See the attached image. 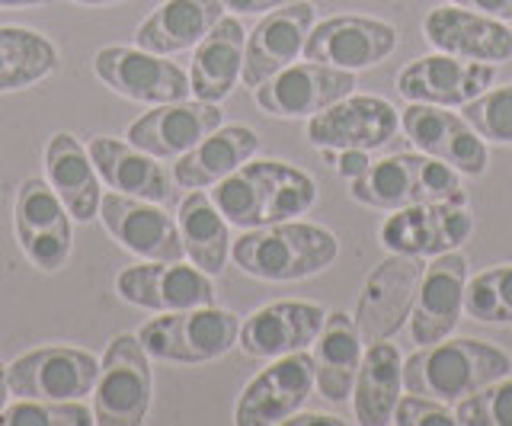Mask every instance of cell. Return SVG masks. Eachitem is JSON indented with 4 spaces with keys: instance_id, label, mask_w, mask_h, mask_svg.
<instances>
[{
    "instance_id": "6da1fadb",
    "label": "cell",
    "mask_w": 512,
    "mask_h": 426,
    "mask_svg": "<svg viewBox=\"0 0 512 426\" xmlns=\"http://www.w3.org/2000/svg\"><path fill=\"white\" fill-rule=\"evenodd\" d=\"M212 202L234 228H263L292 222L314 209L317 183L311 173L285 161H250L212 186Z\"/></svg>"
},
{
    "instance_id": "7a4b0ae2",
    "label": "cell",
    "mask_w": 512,
    "mask_h": 426,
    "mask_svg": "<svg viewBox=\"0 0 512 426\" xmlns=\"http://www.w3.org/2000/svg\"><path fill=\"white\" fill-rule=\"evenodd\" d=\"M509 372L512 359L500 346L471 337H445L420 346L404 359V388L442 404H458L468 394L500 382Z\"/></svg>"
},
{
    "instance_id": "3957f363",
    "label": "cell",
    "mask_w": 512,
    "mask_h": 426,
    "mask_svg": "<svg viewBox=\"0 0 512 426\" xmlns=\"http://www.w3.org/2000/svg\"><path fill=\"white\" fill-rule=\"evenodd\" d=\"M234 263L253 279L263 282H301L340 257V241L336 234L311 225V222H276L263 228H250L231 244Z\"/></svg>"
},
{
    "instance_id": "277c9868",
    "label": "cell",
    "mask_w": 512,
    "mask_h": 426,
    "mask_svg": "<svg viewBox=\"0 0 512 426\" xmlns=\"http://www.w3.org/2000/svg\"><path fill=\"white\" fill-rule=\"evenodd\" d=\"M349 196L368 209L397 212L407 205L464 196L458 170L423 151H400L372 161L362 177L349 180Z\"/></svg>"
},
{
    "instance_id": "5b68a950",
    "label": "cell",
    "mask_w": 512,
    "mask_h": 426,
    "mask_svg": "<svg viewBox=\"0 0 512 426\" xmlns=\"http://www.w3.org/2000/svg\"><path fill=\"white\" fill-rule=\"evenodd\" d=\"M240 318L228 308H186L164 311L138 330V340L154 359L180 362V366H199L228 356L237 346Z\"/></svg>"
},
{
    "instance_id": "8992f818",
    "label": "cell",
    "mask_w": 512,
    "mask_h": 426,
    "mask_svg": "<svg viewBox=\"0 0 512 426\" xmlns=\"http://www.w3.org/2000/svg\"><path fill=\"white\" fill-rule=\"evenodd\" d=\"M151 356L135 334H119L103 353L93 385V417L103 426H138L151 407Z\"/></svg>"
},
{
    "instance_id": "52a82bcc",
    "label": "cell",
    "mask_w": 512,
    "mask_h": 426,
    "mask_svg": "<svg viewBox=\"0 0 512 426\" xmlns=\"http://www.w3.org/2000/svg\"><path fill=\"white\" fill-rule=\"evenodd\" d=\"M474 231V215L468 209V196L436 199L397 209L384 218L378 238L388 254L404 257H439L458 250Z\"/></svg>"
},
{
    "instance_id": "ba28073f",
    "label": "cell",
    "mask_w": 512,
    "mask_h": 426,
    "mask_svg": "<svg viewBox=\"0 0 512 426\" xmlns=\"http://www.w3.org/2000/svg\"><path fill=\"white\" fill-rule=\"evenodd\" d=\"M100 359L77 346H39L7 366L13 398L36 401H84L93 394Z\"/></svg>"
},
{
    "instance_id": "9c48e42d",
    "label": "cell",
    "mask_w": 512,
    "mask_h": 426,
    "mask_svg": "<svg viewBox=\"0 0 512 426\" xmlns=\"http://www.w3.org/2000/svg\"><path fill=\"white\" fill-rule=\"evenodd\" d=\"M356 90V71H343L320 61H292L253 90V100L263 113L276 119H311L336 100Z\"/></svg>"
},
{
    "instance_id": "30bf717a",
    "label": "cell",
    "mask_w": 512,
    "mask_h": 426,
    "mask_svg": "<svg viewBox=\"0 0 512 426\" xmlns=\"http://www.w3.org/2000/svg\"><path fill=\"white\" fill-rule=\"evenodd\" d=\"M16 241L32 266L42 273H58L71 257V212L52 189L48 180L29 177L16 189Z\"/></svg>"
},
{
    "instance_id": "8fae6325",
    "label": "cell",
    "mask_w": 512,
    "mask_h": 426,
    "mask_svg": "<svg viewBox=\"0 0 512 426\" xmlns=\"http://www.w3.org/2000/svg\"><path fill=\"white\" fill-rule=\"evenodd\" d=\"M400 129L416 151L436 157L464 177H484L487 173V141L471 129L468 119L452 113L448 106L410 103L400 113Z\"/></svg>"
},
{
    "instance_id": "7c38bea8",
    "label": "cell",
    "mask_w": 512,
    "mask_h": 426,
    "mask_svg": "<svg viewBox=\"0 0 512 426\" xmlns=\"http://www.w3.org/2000/svg\"><path fill=\"white\" fill-rule=\"evenodd\" d=\"M96 77L119 97L132 103H176L189 100V77L183 68H176L167 55H154L144 49H128V45H109L93 58Z\"/></svg>"
},
{
    "instance_id": "4fadbf2b",
    "label": "cell",
    "mask_w": 512,
    "mask_h": 426,
    "mask_svg": "<svg viewBox=\"0 0 512 426\" xmlns=\"http://www.w3.org/2000/svg\"><path fill=\"white\" fill-rule=\"evenodd\" d=\"M400 132V113L384 97L336 100L308 119V141L317 151H378Z\"/></svg>"
},
{
    "instance_id": "5bb4252c",
    "label": "cell",
    "mask_w": 512,
    "mask_h": 426,
    "mask_svg": "<svg viewBox=\"0 0 512 426\" xmlns=\"http://www.w3.org/2000/svg\"><path fill=\"white\" fill-rule=\"evenodd\" d=\"M116 292L122 302L148 311H186L215 305V282L199 266L183 260H144L116 276Z\"/></svg>"
},
{
    "instance_id": "9a60e30c",
    "label": "cell",
    "mask_w": 512,
    "mask_h": 426,
    "mask_svg": "<svg viewBox=\"0 0 512 426\" xmlns=\"http://www.w3.org/2000/svg\"><path fill=\"white\" fill-rule=\"evenodd\" d=\"M397 39L400 36L391 23L359 17V13H340V17L314 23L308 42H304V58L343 71H365L391 58Z\"/></svg>"
},
{
    "instance_id": "2e32d148",
    "label": "cell",
    "mask_w": 512,
    "mask_h": 426,
    "mask_svg": "<svg viewBox=\"0 0 512 426\" xmlns=\"http://www.w3.org/2000/svg\"><path fill=\"white\" fill-rule=\"evenodd\" d=\"M420 279H423L420 257L391 254L381 266H375L372 276L362 286L356 314H352L365 343L388 340L407 324Z\"/></svg>"
},
{
    "instance_id": "e0dca14e",
    "label": "cell",
    "mask_w": 512,
    "mask_h": 426,
    "mask_svg": "<svg viewBox=\"0 0 512 426\" xmlns=\"http://www.w3.org/2000/svg\"><path fill=\"white\" fill-rule=\"evenodd\" d=\"M311 391H314V359L304 350L279 356L247 382L234 407V423L237 426L285 423L292 414H298L301 404L311 398Z\"/></svg>"
},
{
    "instance_id": "ac0fdd59",
    "label": "cell",
    "mask_w": 512,
    "mask_h": 426,
    "mask_svg": "<svg viewBox=\"0 0 512 426\" xmlns=\"http://www.w3.org/2000/svg\"><path fill=\"white\" fill-rule=\"evenodd\" d=\"M496 81V65L487 61H468L455 55H426L416 58L397 74V93L407 103L429 106H464L490 90Z\"/></svg>"
},
{
    "instance_id": "d6986e66",
    "label": "cell",
    "mask_w": 512,
    "mask_h": 426,
    "mask_svg": "<svg viewBox=\"0 0 512 426\" xmlns=\"http://www.w3.org/2000/svg\"><path fill=\"white\" fill-rule=\"evenodd\" d=\"M464 286H468V260H464L461 250L432 257V263L423 270L407 318L413 343L426 346L455 334L464 314Z\"/></svg>"
},
{
    "instance_id": "ffe728a7",
    "label": "cell",
    "mask_w": 512,
    "mask_h": 426,
    "mask_svg": "<svg viewBox=\"0 0 512 426\" xmlns=\"http://www.w3.org/2000/svg\"><path fill=\"white\" fill-rule=\"evenodd\" d=\"M100 222L128 254H135L141 260H183L186 257L176 218H170L160 209V202L135 199V196H125L112 189L100 202Z\"/></svg>"
},
{
    "instance_id": "44dd1931",
    "label": "cell",
    "mask_w": 512,
    "mask_h": 426,
    "mask_svg": "<svg viewBox=\"0 0 512 426\" xmlns=\"http://www.w3.org/2000/svg\"><path fill=\"white\" fill-rule=\"evenodd\" d=\"M314 20L317 10L311 0H298V4L269 10L247 36L244 74H240L244 87L256 90L272 74H279L292 61H298V55H304V42L311 36Z\"/></svg>"
},
{
    "instance_id": "7402d4cb",
    "label": "cell",
    "mask_w": 512,
    "mask_h": 426,
    "mask_svg": "<svg viewBox=\"0 0 512 426\" xmlns=\"http://www.w3.org/2000/svg\"><path fill=\"white\" fill-rule=\"evenodd\" d=\"M423 36L436 52L455 58L487 61V65L512 61V29L503 20L464 10L458 4L432 7L423 23Z\"/></svg>"
},
{
    "instance_id": "603a6c76",
    "label": "cell",
    "mask_w": 512,
    "mask_h": 426,
    "mask_svg": "<svg viewBox=\"0 0 512 426\" xmlns=\"http://www.w3.org/2000/svg\"><path fill=\"white\" fill-rule=\"evenodd\" d=\"M224 122V113L218 103L205 100H176V103H160L151 113H144L128 125L125 138L135 148L148 151L157 161L164 157H183L192 151L205 135H212Z\"/></svg>"
},
{
    "instance_id": "cb8c5ba5",
    "label": "cell",
    "mask_w": 512,
    "mask_h": 426,
    "mask_svg": "<svg viewBox=\"0 0 512 426\" xmlns=\"http://www.w3.org/2000/svg\"><path fill=\"white\" fill-rule=\"evenodd\" d=\"M327 311L314 302H272L240 321L237 346L250 359H279L314 346Z\"/></svg>"
},
{
    "instance_id": "d4e9b609",
    "label": "cell",
    "mask_w": 512,
    "mask_h": 426,
    "mask_svg": "<svg viewBox=\"0 0 512 426\" xmlns=\"http://www.w3.org/2000/svg\"><path fill=\"white\" fill-rule=\"evenodd\" d=\"M244 52H247V29L237 17H221L208 36L196 45L189 65V87L192 97L205 103L228 100L240 74H244Z\"/></svg>"
},
{
    "instance_id": "484cf974",
    "label": "cell",
    "mask_w": 512,
    "mask_h": 426,
    "mask_svg": "<svg viewBox=\"0 0 512 426\" xmlns=\"http://www.w3.org/2000/svg\"><path fill=\"white\" fill-rule=\"evenodd\" d=\"M365 340L356 327V318L346 311H330L324 327L314 340V388L330 404H346L362 366Z\"/></svg>"
},
{
    "instance_id": "4316f807",
    "label": "cell",
    "mask_w": 512,
    "mask_h": 426,
    "mask_svg": "<svg viewBox=\"0 0 512 426\" xmlns=\"http://www.w3.org/2000/svg\"><path fill=\"white\" fill-rule=\"evenodd\" d=\"M45 177L64 202V209L71 212L74 222H93L100 218V202H103V189H100V173L90 151L80 145V141L68 132H58L48 138L45 148Z\"/></svg>"
},
{
    "instance_id": "83f0119b",
    "label": "cell",
    "mask_w": 512,
    "mask_h": 426,
    "mask_svg": "<svg viewBox=\"0 0 512 426\" xmlns=\"http://www.w3.org/2000/svg\"><path fill=\"white\" fill-rule=\"evenodd\" d=\"M221 17H224L221 0H164L135 29V45L154 55H176L196 49Z\"/></svg>"
},
{
    "instance_id": "f1b7e54d",
    "label": "cell",
    "mask_w": 512,
    "mask_h": 426,
    "mask_svg": "<svg viewBox=\"0 0 512 426\" xmlns=\"http://www.w3.org/2000/svg\"><path fill=\"white\" fill-rule=\"evenodd\" d=\"M87 151L93 157L100 180L109 183V189H116V193L148 202H164L170 196L167 170L157 164V157L135 148L132 141L96 135Z\"/></svg>"
},
{
    "instance_id": "f546056e",
    "label": "cell",
    "mask_w": 512,
    "mask_h": 426,
    "mask_svg": "<svg viewBox=\"0 0 512 426\" xmlns=\"http://www.w3.org/2000/svg\"><path fill=\"white\" fill-rule=\"evenodd\" d=\"M260 151V135L247 125H218L173 167V180L186 189H208Z\"/></svg>"
},
{
    "instance_id": "4dcf8cb0",
    "label": "cell",
    "mask_w": 512,
    "mask_h": 426,
    "mask_svg": "<svg viewBox=\"0 0 512 426\" xmlns=\"http://www.w3.org/2000/svg\"><path fill=\"white\" fill-rule=\"evenodd\" d=\"M404 385V362L400 350L388 340L365 343L362 366L352 385V414L362 426H384L394 420V407Z\"/></svg>"
},
{
    "instance_id": "1f68e13d",
    "label": "cell",
    "mask_w": 512,
    "mask_h": 426,
    "mask_svg": "<svg viewBox=\"0 0 512 426\" xmlns=\"http://www.w3.org/2000/svg\"><path fill=\"white\" fill-rule=\"evenodd\" d=\"M176 228H180V238L192 266H199L208 276L224 273L231 257V234L228 218L218 212L212 196L202 193V189H192L180 202V209H176Z\"/></svg>"
},
{
    "instance_id": "d6a6232c",
    "label": "cell",
    "mask_w": 512,
    "mask_h": 426,
    "mask_svg": "<svg viewBox=\"0 0 512 426\" xmlns=\"http://www.w3.org/2000/svg\"><path fill=\"white\" fill-rule=\"evenodd\" d=\"M58 71V52L42 33L0 26V93L26 90Z\"/></svg>"
},
{
    "instance_id": "836d02e7",
    "label": "cell",
    "mask_w": 512,
    "mask_h": 426,
    "mask_svg": "<svg viewBox=\"0 0 512 426\" xmlns=\"http://www.w3.org/2000/svg\"><path fill=\"white\" fill-rule=\"evenodd\" d=\"M464 311L480 324H512V263L487 266L464 286Z\"/></svg>"
},
{
    "instance_id": "e575fe53",
    "label": "cell",
    "mask_w": 512,
    "mask_h": 426,
    "mask_svg": "<svg viewBox=\"0 0 512 426\" xmlns=\"http://www.w3.org/2000/svg\"><path fill=\"white\" fill-rule=\"evenodd\" d=\"M4 426H90L96 423L93 410L84 401H36L16 398L0 414Z\"/></svg>"
},
{
    "instance_id": "d590c367",
    "label": "cell",
    "mask_w": 512,
    "mask_h": 426,
    "mask_svg": "<svg viewBox=\"0 0 512 426\" xmlns=\"http://www.w3.org/2000/svg\"><path fill=\"white\" fill-rule=\"evenodd\" d=\"M461 116L484 141L512 145V84L484 90L477 100L461 106Z\"/></svg>"
},
{
    "instance_id": "8d00e7d4",
    "label": "cell",
    "mask_w": 512,
    "mask_h": 426,
    "mask_svg": "<svg viewBox=\"0 0 512 426\" xmlns=\"http://www.w3.org/2000/svg\"><path fill=\"white\" fill-rule=\"evenodd\" d=\"M461 426H512V378H500L455 404Z\"/></svg>"
},
{
    "instance_id": "74e56055",
    "label": "cell",
    "mask_w": 512,
    "mask_h": 426,
    "mask_svg": "<svg viewBox=\"0 0 512 426\" xmlns=\"http://www.w3.org/2000/svg\"><path fill=\"white\" fill-rule=\"evenodd\" d=\"M397 426H452L455 410L452 404H442L436 398H423V394H407L400 398L394 407V420Z\"/></svg>"
},
{
    "instance_id": "f35d334b",
    "label": "cell",
    "mask_w": 512,
    "mask_h": 426,
    "mask_svg": "<svg viewBox=\"0 0 512 426\" xmlns=\"http://www.w3.org/2000/svg\"><path fill=\"white\" fill-rule=\"evenodd\" d=\"M372 164V151H340L336 157V173H340L343 180H356L368 170Z\"/></svg>"
},
{
    "instance_id": "ab89813d",
    "label": "cell",
    "mask_w": 512,
    "mask_h": 426,
    "mask_svg": "<svg viewBox=\"0 0 512 426\" xmlns=\"http://www.w3.org/2000/svg\"><path fill=\"white\" fill-rule=\"evenodd\" d=\"M452 4L474 10V13H487V17H496L503 23H512V0H452Z\"/></svg>"
},
{
    "instance_id": "60d3db41",
    "label": "cell",
    "mask_w": 512,
    "mask_h": 426,
    "mask_svg": "<svg viewBox=\"0 0 512 426\" xmlns=\"http://www.w3.org/2000/svg\"><path fill=\"white\" fill-rule=\"evenodd\" d=\"M221 4L231 13H269L288 4H298V0H221Z\"/></svg>"
},
{
    "instance_id": "b9f144b4",
    "label": "cell",
    "mask_w": 512,
    "mask_h": 426,
    "mask_svg": "<svg viewBox=\"0 0 512 426\" xmlns=\"http://www.w3.org/2000/svg\"><path fill=\"white\" fill-rule=\"evenodd\" d=\"M285 423H292V426H317V423H324V426H343L346 420L343 417H333V414H292Z\"/></svg>"
},
{
    "instance_id": "7bdbcfd3",
    "label": "cell",
    "mask_w": 512,
    "mask_h": 426,
    "mask_svg": "<svg viewBox=\"0 0 512 426\" xmlns=\"http://www.w3.org/2000/svg\"><path fill=\"white\" fill-rule=\"evenodd\" d=\"M13 391H10V382H7V366H0V414H4V407L10 404Z\"/></svg>"
},
{
    "instance_id": "ee69618b",
    "label": "cell",
    "mask_w": 512,
    "mask_h": 426,
    "mask_svg": "<svg viewBox=\"0 0 512 426\" xmlns=\"http://www.w3.org/2000/svg\"><path fill=\"white\" fill-rule=\"evenodd\" d=\"M45 4H52V0H0V7H7V10H20V7H45Z\"/></svg>"
},
{
    "instance_id": "f6af8a7d",
    "label": "cell",
    "mask_w": 512,
    "mask_h": 426,
    "mask_svg": "<svg viewBox=\"0 0 512 426\" xmlns=\"http://www.w3.org/2000/svg\"><path fill=\"white\" fill-rule=\"evenodd\" d=\"M71 4H87V7H103V4H122V0H71Z\"/></svg>"
}]
</instances>
